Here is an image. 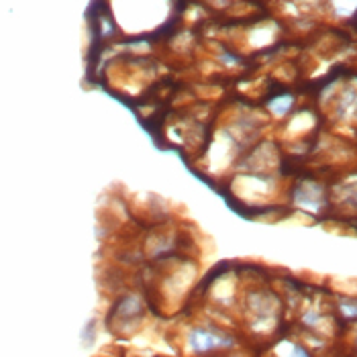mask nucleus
<instances>
[{
	"instance_id": "2",
	"label": "nucleus",
	"mask_w": 357,
	"mask_h": 357,
	"mask_svg": "<svg viewBox=\"0 0 357 357\" xmlns=\"http://www.w3.org/2000/svg\"><path fill=\"white\" fill-rule=\"evenodd\" d=\"M290 105H292V100H290V96H286V100H282V102H274V105H272V109H274L278 114H282V112L288 109Z\"/></svg>"
},
{
	"instance_id": "1",
	"label": "nucleus",
	"mask_w": 357,
	"mask_h": 357,
	"mask_svg": "<svg viewBox=\"0 0 357 357\" xmlns=\"http://www.w3.org/2000/svg\"><path fill=\"white\" fill-rule=\"evenodd\" d=\"M190 345H192L194 351H211L215 347H222L225 345V339L211 333V331L196 329L190 335Z\"/></svg>"
}]
</instances>
